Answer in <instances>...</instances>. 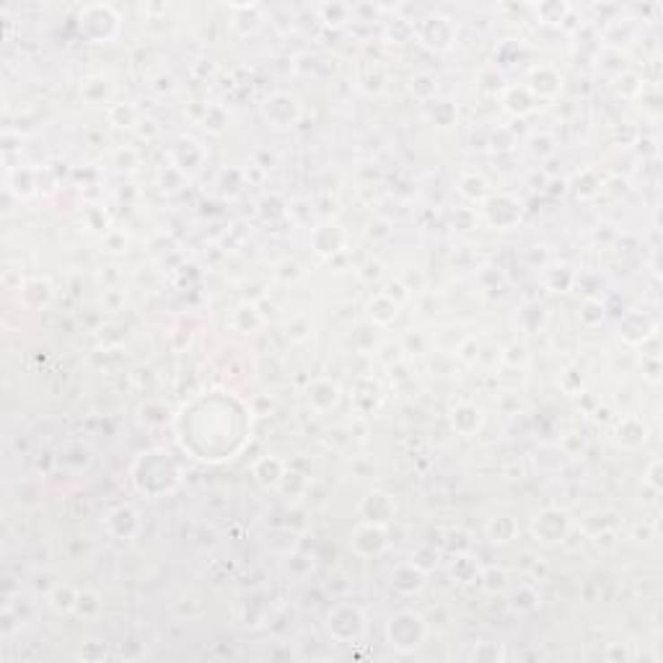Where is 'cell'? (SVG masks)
I'll return each mask as SVG.
<instances>
[{
	"mask_svg": "<svg viewBox=\"0 0 663 663\" xmlns=\"http://www.w3.org/2000/svg\"><path fill=\"white\" fill-rule=\"evenodd\" d=\"M454 34H457L454 22L449 16H441V13L428 16V19H423V23H420V39H423V45L433 47V49H449L451 42H454Z\"/></svg>",
	"mask_w": 663,
	"mask_h": 663,
	"instance_id": "1",
	"label": "cell"
}]
</instances>
